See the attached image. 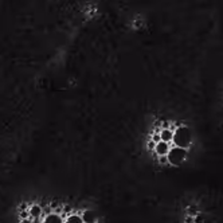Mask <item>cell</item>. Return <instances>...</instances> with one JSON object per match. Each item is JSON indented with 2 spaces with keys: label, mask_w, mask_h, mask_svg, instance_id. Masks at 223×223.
<instances>
[{
  "label": "cell",
  "mask_w": 223,
  "mask_h": 223,
  "mask_svg": "<svg viewBox=\"0 0 223 223\" xmlns=\"http://www.w3.org/2000/svg\"><path fill=\"white\" fill-rule=\"evenodd\" d=\"M173 141H175L176 147L180 148H187L188 145L191 144V140H192V136H191V132L188 128L185 126H180V128L176 129V132L173 133Z\"/></svg>",
  "instance_id": "1"
},
{
  "label": "cell",
  "mask_w": 223,
  "mask_h": 223,
  "mask_svg": "<svg viewBox=\"0 0 223 223\" xmlns=\"http://www.w3.org/2000/svg\"><path fill=\"white\" fill-rule=\"evenodd\" d=\"M167 157H168V161L171 163L172 165H179V164H181L185 159V149L184 148H180V147H175V148H172V149H169Z\"/></svg>",
  "instance_id": "2"
},
{
  "label": "cell",
  "mask_w": 223,
  "mask_h": 223,
  "mask_svg": "<svg viewBox=\"0 0 223 223\" xmlns=\"http://www.w3.org/2000/svg\"><path fill=\"white\" fill-rule=\"evenodd\" d=\"M81 216H82L83 223H95L97 222V215H95V212L93 211V210H86V211H83Z\"/></svg>",
  "instance_id": "3"
},
{
  "label": "cell",
  "mask_w": 223,
  "mask_h": 223,
  "mask_svg": "<svg viewBox=\"0 0 223 223\" xmlns=\"http://www.w3.org/2000/svg\"><path fill=\"white\" fill-rule=\"evenodd\" d=\"M155 151H156V153L160 155V156H165V155H168V152H169L168 142H164V141L157 142L156 147H155Z\"/></svg>",
  "instance_id": "4"
},
{
  "label": "cell",
  "mask_w": 223,
  "mask_h": 223,
  "mask_svg": "<svg viewBox=\"0 0 223 223\" xmlns=\"http://www.w3.org/2000/svg\"><path fill=\"white\" fill-rule=\"evenodd\" d=\"M43 223H65V222L58 214H48V215L45 218Z\"/></svg>",
  "instance_id": "5"
},
{
  "label": "cell",
  "mask_w": 223,
  "mask_h": 223,
  "mask_svg": "<svg viewBox=\"0 0 223 223\" xmlns=\"http://www.w3.org/2000/svg\"><path fill=\"white\" fill-rule=\"evenodd\" d=\"M30 215H31V218L32 219H39L41 218V215H42V208L39 206H32L30 208Z\"/></svg>",
  "instance_id": "6"
},
{
  "label": "cell",
  "mask_w": 223,
  "mask_h": 223,
  "mask_svg": "<svg viewBox=\"0 0 223 223\" xmlns=\"http://www.w3.org/2000/svg\"><path fill=\"white\" fill-rule=\"evenodd\" d=\"M160 138H161V141H164V142H169L173 138V133L169 131V129H164V131H161V133H160Z\"/></svg>",
  "instance_id": "7"
},
{
  "label": "cell",
  "mask_w": 223,
  "mask_h": 223,
  "mask_svg": "<svg viewBox=\"0 0 223 223\" xmlns=\"http://www.w3.org/2000/svg\"><path fill=\"white\" fill-rule=\"evenodd\" d=\"M65 223H83V221H82V216L79 215H70Z\"/></svg>",
  "instance_id": "8"
},
{
  "label": "cell",
  "mask_w": 223,
  "mask_h": 223,
  "mask_svg": "<svg viewBox=\"0 0 223 223\" xmlns=\"http://www.w3.org/2000/svg\"><path fill=\"white\" fill-rule=\"evenodd\" d=\"M20 223H31V221H30V219H23Z\"/></svg>",
  "instance_id": "9"
}]
</instances>
